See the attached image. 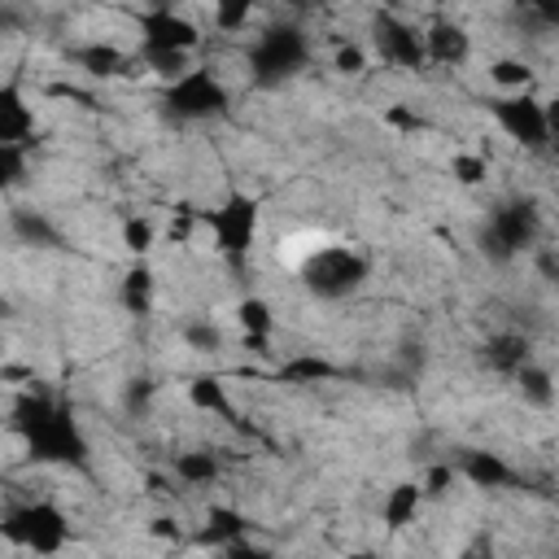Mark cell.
<instances>
[{"label":"cell","instance_id":"6da1fadb","mask_svg":"<svg viewBox=\"0 0 559 559\" xmlns=\"http://www.w3.org/2000/svg\"><path fill=\"white\" fill-rule=\"evenodd\" d=\"M297 280L314 301H345L371 280V258L354 245L319 240L310 253H301Z\"/></svg>","mask_w":559,"mask_h":559},{"label":"cell","instance_id":"7a4b0ae2","mask_svg":"<svg viewBox=\"0 0 559 559\" xmlns=\"http://www.w3.org/2000/svg\"><path fill=\"white\" fill-rule=\"evenodd\" d=\"M201 231L210 236V253L227 258L231 266H245L262 231V201L245 188H231L218 205H201Z\"/></svg>","mask_w":559,"mask_h":559},{"label":"cell","instance_id":"3957f363","mask_svg":"<svg viewBox=\"0 0 559 559\" xmlns=\"http://www.w3.org/2000/svg\"><path fill=\"white\" fill-rule=\"evenodd\" d=\"M70 546V515L52 498L4 502V555H61Z\"/></svg>","mask_w":559,"mask_h":559},{"label":"cell","instance_id":"277c9868","mask_svg":"<svg viewBox=\"0 0 559 559\" xmlns=\"http://www.w3.org/2000/svg\"><path fill=\"white\" fill-rule=\"evenodd\" d=\"M162 105H166V114H170L175 122H210V118H223V114H227V105H231V83H227L214 66L197 61L183 79L166 83Z\"/></svg>","mask_w":559,"mask_h":559},{"label":"cell","instance_id":"5b68a950","mask_svg":"<svg viewBox=\"0 0 559 559\" xmlns=\"http://www.w3.org/2000/svg\"><path fill=\"white\" fill-rule=\"evenodd\" d=\"M371 52L389 66V70H402V74H415L428 66V52H424V26L411 22L406 13L397 9H376L371 13Z\"/></svg>","mask_w":559,"mask_h":559},{"label":"cell","instance_id":"8992f818","mask_svg":"<svg viewBox=\"0 0 559 559\" xmlns=\"http://www.w3.org/2000/svg\"><path fill=\"white\" fill-rule=\"evenodd\" d=\"M489 122L528 157L550 153V131H546V109L537 92H515V96H489Z\"/></svg>","mask_w":559,"mask_h":559},{"label":"cell","instance_id":"52a82bcc","mask_svg":"<svg viewBox=\"0 0 559 559\" xmlns=\"http://www.w3.org/2000/svg\"><path fill=\"white\" fill-rule=\"evenodd\" d=\"M135 31H140V44L135 48H175V52H205L210 35L205 26L183 13L179 4L175 9H140L135 13Z\"/></svg>","mask_w":559,"mask_h":559},{"label":"cell","instance_id":"ba28073f","mask_svg":"<svg viewBox=\"0 0 559 559\" xmlns=\"http://www.w3.org/2000/svg\"><path fill=\"white\" fill-rule=\"evenodd\" d=\"M424 52H428V66L454 74V70H463L476 57V39H472V31L459 17L437 13V17L424 22Z\"/></svg>","mask_w":559,"mask_h":559},{"label":"cell","instance_id":"9c48e42d","mask_svg":"<svg viewBox=\"0 0 559 559\" xmlns=\"http://www.w3.org/2000/svg\"><path fill=\"white\" fill-rule=\"evenodd\" d=\"M485 83L493 96H515V92H537L542 87V66L528 52H493L485 61Z\"/></svg>","mask_w":559,"mask_h":559},{"label":"cell","instance_id":"30bf717a","mask_svg":"<svg viewBox=\"0 0 559 559\" xmlns=\"http://www.w3.org/2000/svg\"><path fill=\"white\" fill-rule=\"evenodd\" d=\"M183 402L192 415L201 419H218V424H236V402H231V384L218 371H197L183 384Z\"/></svg>","mask_w":559,"mask_h":559},{"label":"cell","instance_id":"8fae6325","mask_svg":"<svg viewBox=\"0 0 559 559\" xmlns=\"http://www.w3.org/2000/svg\"><path fill=\"white\" fill-rule=\"evenodd\" d=\"M336 376H341V367L328 354H319V349H288L271 367V380L288 384V389H314V384H328Z\"/></svg>","mask_w":559,"mask_h":559},{"label":"cell","instance_id":"7c38bea8","mask_svg":"<svg viewBox=\"0 0 559 559\" xmlns=\"http://www.w3.org/2000/svg\"><path fill=\"white\" fill-rule=\"evenodd\" d=\"M424 511H428V493H424L419 476L393 480V485L384 489V498H380V524H384L389 533H406V528H415V524L424 520Z\"/></svg>","mask_w":559,"mask_h":559},{"label":"cell","instance_id":"4fadbf2b","mask_svg":"<svg viewBox=\"0 0 559 559\" xmlns=\"http://www.w3.org/2000/svg\"><path fill=\"white\" fill-rule=\"evenodd\" d=\"M39 140V122H35V105L26 100L22 83L9 79L0 92V144H31Z\"/></svg>","mask_w":559,"mask_h":559},{"label":"cell","instance_id":"5bb4252c","mask_svg":"<svg viewBox=\"0 0 559 559\" xmlns=\"http://www.w3.org/2000/svg\"><path fill=\"white\" fill-rule=\"evenodd\" d=\"M170 476L183 489H210L223 480V454L218 445H183L170 454Z\"/></svg>","mask_w":559,"mask_h":559},{"label":"cell","instance_id":"9a60e30c","mask_svg":"<svg viewBox=\"0 0 559 559\" xmlns=\"http://www.w3.org/2000/svg\"><path fill=\"white\" fill-rule=\"evenodd\" d=\"M153 301H157V271L148 258H131L118 275V306L135 319L153 314Z\"/></svg>","mask_w":559,"mask_h":559},{"label":"cell","instance_id":"2e32d148","mask_svg":"<svg viewBox=\"0 0 559 559\" xmlns=\"http://www.w3.org/2000/svg\"><path fill=\"white\" fill-rule=\"evenodd\" d=\"M179 345L188 349V354H201V358H218L223 349H227V328L214 319V314H205V310H197V314H183L179 319Z\"/></svg>","mask_w":559,"mask_h":559},{"label":"cell","instance_id":"e0dca14e","mask_svg":"<svg viewBox=\"0 0 559 559\" xmlns=\"http://www.w3.org/2000/svg\"><path fill=\"white\" fill-rule=\"evenodd\" d=\"M511 384H515L520 402L533 406V411H550V406L559 402V380H555V371H550L546 362H537V358H528V362L511 376Z\"/></svg>","mask_w":559,"mask_h":559},{"label":"cell","instance_id":"ac0fdd59","mask_svg":"<svg viewBox=\"0 0 559 559\" xmlns=\"http://www.w3.org/2000/svg\"><path fill=\"white\" fill-rule=\"evenodd\" d=\"M459 476L472 485V489H507L515 480V467L493 454V450H472L459 459Z\"/></svg>","mask_w":559,"mask_h":559},{"label":"cell","instance_id":"d6986e66","mask_svg":"<svg viewBox=\"0 0 559 559\" xmlns=\"http://www.w3.org/2000/svg\"><path fill=\"white\" fill-rule=\"evenodd\" d=\"M118 245L127 258H153L157 245H162V218L144 214V210H131L118 218Z\"/></svg>","mask_w":559,"mask_h":559},{"label":"cell","instance_id":"ffe728a7","mask_svg":"<svg viewBox=\"0 0 559 559\" xmlns=\"http://www.w3.org/2000/svg\"><path fill=\"white\" fill-rule=\"evenodd\" d=\"M371 61H376L371 44L367 39H354V35H336L332 48H328V70L336 79H367Z\"/></svg>","mask_w":559,"mask_h":559},{"label":"cell","instance_id":"44dd1931","mask_svg":"<svg viewBox=\"0 0 559 559\" xmlns=\"http://www.w3.org/2000/svg\"><path fill=\"white\" fill-rule=\"evenodd\" d=\"M493 162L485 157V153H476L472 144H463V148H454L450 157H445V175L454 179V188H463V192H480L489 179H493Z\"/></svg>","mask_w":559,"mask_h":559},{"label":"cell","instance_id":"7402d4cb","mask_svg":"<svg viewBox=\"0 0 559 559\" xmlns=\"http://www.w3.org/2000/svg\"><path fill=\"white\" fill-rule=\"evenodd\" d=\"M210 9V31L223 39H240L249 31V22L258 17L262 0H205Z\"/></svg>","mask_w":559,"mask_h":559},{"label":"cell","instance_id":"603a6c76","mask_svg":"<svg viewBox=\"0 0 559 559\" xmlns=\"http://www.w3.org/2000/svg\"><path fill=\"white\" fill-rule=\"evenodd\" d=\"M459 480H463V476H459V463H428V467L419 472V485H424L428 502H445Z\"/></svg>","mask_w":559,"mask_h":559},{"label":"cell","instance_id":"cb8c5ba5","mask_svg":"<svg viewBox=\"0 0 559 559\" xmlns=\"http://www.w3.org/2000/svg\"><path fill=\"white\" fill-rule=\"evenodd\" d=\"M144 533L157 537V542H179V537H183V520L166 511V515H153V520L144 524Z\"/></svg>","mask_w":559,"mask_h":559},{"label":"cell","instance_id":"d4e9b609","mask_svg":"<svg viewBox=\"0 0 559 559\" xmlns=\"http://www.w3.org/2000/svg\"><path fill=\"white\" fill-rule=\"evenodd\" d=\"M542 109H546V131H550V148L559 144V92L542 96Z\"/></svg>","mask_w":559,"mask_h":559},{"label":"cell","instance_id":"484cf974","mask_svg":"<svg viewBox=\"0 0 559 559\" xmlns=\"http://www.w3.org/2000/svg\"><path fill=\"white\" fill-rule=\"evenodd\" d=\"M550 153H555V175H559V144H555V148H550Z\"/></svg>","mask_w":559,"mask_h":559}]
</instances>
